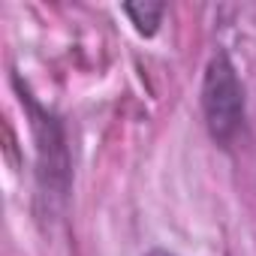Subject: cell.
Masks as SVG:
<instances>
[{
  "label": "cell",
  "instance_id": "1",
  "mask_svg": "<svg viewBox=\"0 0 256 256\" xmlns=\"http://www.w3.org/2000/svg\"><path fill=\"white\" fill-rule=\"evenodd\" d=\"M18 96H22V106L30 120V133H34V151H36L34 175H36L40 214L54 217L66 205L70 187H72V160H70L66 130H64V120L52 108H46L24 84H18Z\"/></svg>",
  "mask_w": 256,
  "mask_h": 256
},
{
  "label": "cell",
  "instance_id": "2",
  "mask_svg": "<svg viewBox=\"0 0 256 256\" xmlns=\"http://www.w3.org/2000/svg\"><path fill=\"white\" fill-rule=\"evenodd\" d=\"M199 106L205 130L220 151H235L247 142V90L229 52H214L202 72Z\"/></svg>",
  "mask_w": 256,
  "mask_h": 256
},
{
  "label": "cell",
  "instance_id": "3",
  "mask_svg": "<svg viewBox=\"0 0 256 256\" xmlns=\"http://www.w3.org/2000/svg\"><path fill=\"white\" fill-rule=\"evenodd\" d=\"M120 10L130 18V24L136 28L139 36H157V30L163 24V16L169 12L166 4H124Z\"/></svg>",
  "mask_w": 256,
  "mask_h": 256
},
{
  "label": "cell",
  "instance_id": "4",
  "mask_svg": "<svg viewBox=\"0 0 256 256\" xmlns=\"http://www.w3.org/2000/svg\"><path fill=\"white\" fill-rule=\"evenodd\" d=\"M145 256H178V253H172V250H163V247H154V250H148Z\"/></svg>",
  "mask_w": 256,
  "mask_h": 256
}]
</instances>
